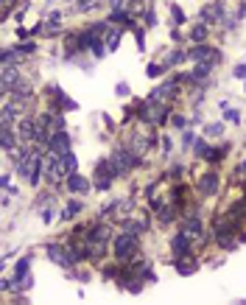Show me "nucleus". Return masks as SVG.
Masks as SVG:
<instances>
[{
    "mask_svg": "<svg viewBox=\"0 0 246 305\" xmlns=\"http://www.w3.org/2000/svg\"><path fill=\"white\" fill-rule=\"evenodd\" d=\"M182 174H185V165H182V162H174V165L168 168V177H171V179H179Z\"/></svg>",
    "mask_w": 246,
    "mask_h": 305,
    "instance_id": "nucleus-35",
    "label": "nucleus"
},
{
    "mask_svg": "<svg viewBox=\"0 0 246 305\" xmlns=\"http://www.w3.org/2000/svg\"><path fill=\"white\" fill-rule=\"evenodd\" d=\"M106 6H109V9H126L129 3H126V0H106Z\"/></svg>",
    "mask_w": 246,
    "mask_h": 305,
    "instance_id": "nucleus-43",
    "label": "nucleus"
},
{
    "mask_svg": "<svg viewBox=\"0 0 246 305\" xmlns=\"http://www.w3.org/2000/svg\"><path fill=\"white\" fill-rule=\"evenodd\" d=\"M39 215H42V221H45V224H51V221H53V215H56L53 204H48V207H42V210H39Z\"/></svg>",
    "mask_w": 246,
    "mask_h": 305,
    "instance_id": "nucleus-36",
    "label": "nucleus"
},
{
    "mask_svg": "<svg viewBox=\"0 0 246 305\" xmlns=\"http://www.w3.org/2000/svg\"><path fill=\"white\" fill-rule=\"evenodd\" d=\"M31 263H34L31 252H28V255H22V258L14 263V280H17V277H25V274H31Z\"/></svg>",
    "mask_w": 246,
    "mask_h": 305,
    "instance_id": "nucleus-22",
    "label": "nucleus"
},
{
    "mask_svg": "<svg viewBox=\"0 0 246 305\" xmlns=\"http://www.w3.org/2000/svg\"><path fill=\"white\" fill-rule=\"evenodd\" d=\"M34 288V277L31 274H25V277H17L14 280V291H31Z\"/></svg>",
    "mask_w": 246,
    "mask_h": 305,
    "instance_id": "nucleus-31",
    "label": "nucleus"
},
{
    "mask_svg": "<svg viewBox=\"0 0 246 305\" xmlns=\"http://www.w3.org/2000/svg\"><path fill=\"white\" fill-rule=\"evenodd\" d=\"M84 207H87V204H84V199H81V196H73V199H67L65 207L59 210V218H62V221H73L76 215L84 213Z\"/></svg>",
    "mask_w": 246,
    "mask_h": 305,
    "instance_id": "nucleus-12",
    "label": "nucleus"
},
{
    "mask_svg": "<svg viewBox=\"0 0 246 305\" xmlns=\"http://www.w3.org/2000/svg\"><path fill=\"white\" fill-rule=\"evenodd\" d=\"M115 92H118L121 98H126V95H132V87H129L126 81H118V84H115Z\"/></svg>",
    "mask_w": 246,
    "mask_h": 305,
    "instance_id": "nucleus-37",
    "label": "nucleus"
},
{
    "mask_svg": "<svg viewBox=\"0 0 246 305\" xmlns=\"http://www.w3.org/2000/svg\"><path fill=\"white\" fill-rule=\"evenodd\" d=\"M140 20H143L145 28H157V23H159V20H157V12L151 9V6H145L143 12H140Z\"/></svg>",
    "mask_w": 246,
    "mask_h": 305,
    "instance_id": "nucleus-28",
    "label": "nucleus"
},
{
    "mask_svg": "<svg viewBox=\"0 0 246 305\" xmlns=\"http://www.w3.org/2000/svg\"><path fill=\"white\" fill-rule=\"evenodd\" d=\"M182 62H188V51H182V48H174L171 54H168L165 59H162V65H165V70H174L179 68Z\"/></svg>",
    "mask_w": 246,
    "mask_h": 305,
    "instance_id": "nucleus-19",
    "label": "nucleus"
},
{
    "mask_svg": "<svg viewBox=\"0 0 246 305\" xmlns=\"http://www.w3.org/2000/svg\"><path fill=\"white\" fill-rule=\"evenodd\" d=\"M235 17H238V20H246V3H241V6L235 9Z\"/></svg>",
    "mask_w": 246,
    "mask_h": 305,
    "instance_id": "nucleus-45",
    "label": "nucleus"
},
{
    "mask_svg": "<svg viewBox=\"0 0 246 305\" xmlns=\"http://www.w3.org/2000/svg\"><path fill=\"white\" fill-rule=\"evenodd\" d=\"M95 185H92V179H87L84 174H70V177H65V191L70 193V196H87L89 191H92Z\"/></svg>",
    "mask_w": 246,
    "mask_h": 305,
    "instance_id": "nucleus-9",
    "label": "nucleus"
},
{
    "mask_svg": "<svg viewBox=\"0 0 246 305\" xmlns=\"http://www.w3.org/2000/svg\"><path fill=\"white\" fill-rule=\"evenodd\" d=\"M212 65L210 62H196L193 65V70H190V76H193V81L196 84H207V81H212Z\"/></svg>",
    "mask_w": 246,
    "mask_h": 305,
    "instance_id": "nucleus-15",
    "label": "nucleus"
},
{
    "mask_svg": "<svg viewBox=\"0 0 246 305\" xmlns=\"http://www.w3.org/2000/svg\"><path fill=\"white\" fill-rule=\"evenodd\" d=\"M59 165H62V171H65V177H70V174H76L78 171V160L73 151H65V154H59Z\"/></svg>",
    "mask_w": 246,
    "mask_h": 305,
    "instance_id": "nucleus-20",
    "label": "nucleus"
},
{
    "mask_svg": "<svg viewBox=\"0 0 246 305\" xmlns=\"http://www.w3.org/2000/svg\"><path fill=\"white\" fill-rule=\"evenodd\" d=\"M14 48L20 51L22 59H28V56H34V54H36V42H34V39H22V42H17Z\"/></svg>",
    "mask_w": 246,
    "mask_h": 305,
    "instance_id": "nucleus-27",
    "label": "nucleus"
},
{
    "mask_svg": "<svg viewBox=\"0 0 246 305\" xmlns=\"http://www.w3.org/2000/svg\"><path fill=\"white\" fill-rule=\"evenodd\" d=\"M168 121H171V126H174L176 132H185V129L190 126V118H188V115H182V112H171Z\"/></svg>",
    "mask_w": 246,
    "mask_h": 305,
    "instance_id": "nucleus-26",
    "label": "nucleus"
},
{
    "mask_svg": "<svg viewBox=\"0 0 246 305\" xmlns=\"http://www.w3.org/2000/svg\"><path fill=\"white\" fill-rule=\"evenodd\" d=\"M14 36H17V42H22V39H28V36H31V28H22V25H17V28H14Z\"/></svg>",
    "mask_w": 246,
    "mask_h": 305,
    "instance_id": "nucleus-38",
    "label": "nucleus"
},
{
    "mask_svg": "<svg viewBox=\"0 0 246 305\" xmlns=\"http://www.w3.org/2000/svg\"><path fill=\"white\" fill-rule=\"evenodd\" d=\"M224 132H227V121H212V124H204V137H210V140L224 137Z\"/></svg>",
    "mask_w": 246,
    "mask_h": 305,
    "instance_id": "nucleus-23",
    "label": "nucleus"
},
{
    "mask_svg": "<svg viewBox=\"0 0 246 305\" xmlns=\"http://www.w3.org/2000/svg\"><path fill=\"white\" fill-rule=\"evenodd\" d=\"M196 140H199V137L193 135V132H190V126H188V129L182 132V148H185V151H193V146H196Z\"/></svg>",
    "mask_w": 246,
    "mask_h": 305,
    "instance_id": "nucleus-32",
    "label": "nucleus"
},
{
    "mask_svg": "<svg viewBox=\"0 0 246 305\" xmlns=\"http://www.w3.org/2000/svg\"><path fill=\"white\" fill-rule=\"evenodd\" d=\"M179 87H182V84H179V81L171 76V79H165L159 87H154V90L148 92V98H151V101H165V104H171V101L179 95Z\"/></svg>",
    "mask_w": 246,
    "mask_h": 305,
    "instance_id": "nucleus-8",
    "label": "nucleus"
},
{
    "mask_svg": "<svg viewBox=\"0 0 246 305\" xmlns=\"http://www.w3.org/2000/svg\"><path fill=\"white\" fill-rule=\"evenodd\" d=\"M171 252H174V258H185V255H193L196 252V238L185 233V230H176L174 235H171Z\"/></svg>",
    "mask_w": 246,
    "mask_h": 305,
    "instance_id": "nucleus-6",
    "label": "nucleus"
},
{
    "mask_svg": "<svg viewBox=\"0 0 246 305\" xmlns=\"http://www.w3.org/2000/svg\"><path fill=\"white\" fill-rule=\"evenodd\" d=\"M9 185H11V171H3V174H0V188L6 191Z\"/></svg>",
    "mask_w": 246,
    "mask_h": 305,
    "instance_id": "nucleus-42",
    "label": "nucleus"
},
{
    "mask_svg": "<svg viewBox=\"0 0 246 305\" xmlns=\"http://www.w3.org/2000/svg\"><path fill=\"white\" fill-rule=\"evenodd\" d=\"M174 269H176V274H182V277L196 274V271H199V258H196V252H193V255H185V258H174Z\"/></svg>",
    "mask_w": 246,
    "mask_h": 305,
    "instance_id": "nucleus-13",
    "label": "nucleus"
},
{
    "mask_svg": "<svg viewBox=\"0 0 246 305\" xmlns=\"http://www.w3.org/2000/svg\"><path fill=\"white\" fill-rule=\"evenodd\" d=\"M171 39H174V42H182V31H179V25H176V28H171Z\"/></svg>",
    "mask_w": 246,
    "mask_h": 305,
    "instance_id": "nucleus-46",
    "label": "nucleus"
},
{
    "mask_svg": "<svg viewBox=\"0 0 246 305\" xmlns=\"http://www.w3.org/2000/svg\"><path fill=\"white\" fill-rule=\"evenodd\" d=\"M36 129H39L36 115H22L20 121H17V135H20V143H28V146H31Z\"/></svg>",
    "mask_w": 246,
    "mask_h": 305,
    "instance_id": "nucleus-10",
    "label": "nucleus"
},
{
    "mask_svg": "<svg viewBox=\"0 0 246 305\" xmlns=\"http://www.w3.org/2000/svg\"><path fill=\"white\" fill-rule=\"evenodd\" d=\"M157 188H159L157 182H148V185L143 188V196H145V199H151V196H157Z\"/></svg>",
    "mask_w": 246,
    "mask_h": 305,
    "instance_id": "nucleus-40",
    "label": "nucleus"
},
{
    "mask_svg": "<svg viewBox=\"0 0 246 305\" xmlns=\"http://www.w3.org/2000/svg\"><path fill=\"white\" fill-rule=\"evenodd\" d=\"M11 288H14V280L3 277V280H0V291H11Z\"/></svg>",
    "mask_w": 246,
    "mask_h": 305,
    "instance_id": "nucleus-44",
    "label": "nucleus"
},
{
    "mask_svg": "<svg viewBox=\"0 0 246 305\" xmlns=\"http://www.w3.org/2000/svg\"><path fill=\"white\" fill-rule=\"evenodd\" d=\"M123 34H126L123 25H109V31H106V36H104V42H106V48H109V54H115V51L121 48Z\"/></svg>",
    "mask_w": 246,
    "mask_h": 305,
    "instance_id": "nucleus-17",
    "label": "nucleus"
},
{
    "mask_svg": "<svg viewBox=\"0 0 246 305\" xmlns=\"http://www.w3.org/2000/svg\"><path fill=\"white\" fill-rule=\"evenodd\" d=\"M244 95H246V87H244Z\"/></svg>",
    "mask_w": 246,
    "mask_h": 305,
    "instance_id": "nucleus-49",
    "label": "nucleus"
},
{
    "mask_svg": "<svg viewBox=\"0 0 246 305\" xmlns=\"http://www.w3.org/2000/svg\"><path fill=\"white\" fill-rule=\"evenodd\" d=\"M190 39H193V42H207V39H210V25L196 20V25L190 28Z\"/></svg>",
    "mask_w": 246,
    "mask_h": 305,
    "instance_id": "nucleus-21",
    "label": "nucleus"
},
{
    "mask_svg": "<svg viewBox=\"0 0 246 305\" xmlns=\"http://www.w3.org/2000/svg\"><path fill=\"white\" fill-rule=\"evenodd\" d=\"M232 79H238V81H246V62H238L232 68Z\"/></svg>",
    "mask_w": 246,
    "mask_h": 305,
    "instance_id": "nucleus-34",
    "label": "nucleus"
},
{
    "mask_svg": "<svg viewBox=\"0 0 246 305\" xmlns=\"http://www.w3.org/2000/svg\"><path fill=\"white\" fill-rule=\"evenodd\" d=\"M121 224V230L123 233H132V235H145L148 233V218H132V215H126V218H121L118 221Z\"/></svg>",
    "mask_w": 246,
    "mask_h": 305,
    "instance_id": "nucleus-14",
    "label": "nucleus"
},
{
    "mask_svg": "<svg viewBox=\"0 0 246 305\" xmlns=\"http://www.w3.org/2000/svg\"><path fill=\"white\" fill-rule=\"evenodd\" d=\"M134 3H140V0H134Z\"/></svg>",
    "mask_w": 246,
    "mask_h": 305,
    "instance_id": "nucleus-50",
    "label": "nucleus"
},
{
    "mask_svg": "<svg viewBox=\"0 0 246 305\" xmlns=\"http://www.w3.org/2000/svg\"><path fill=\"white\" fill-rule=\"evenodd\" d=\"M115 179H121V171H118V165H115V160L101 157L98 162H95V168H92V185H95V191L106 193Z\"/></svg>",
    "mask_w": 246,
    "mask_h": 305,
    "instance_id": "nucleus-2",
    "label": "nucleus"
},
{
    "mask_svg": "<svg viewBox=\"0 0 246 305\" xmlns=\"http://www.w3.org/2000/svg\"><path fill=\"white\" fill-rule=\"evenodd\" d=\"M188 59L190 62H210L212 68H218L224 62V54L218 48L207 45V42H193V45L188 48Z\"/></svg>",
    "mask_w": 246,
    "mask_h": 305,
    "instance_id": "nucleus-4",
    "label": "nucleus"
},
{
    "mask_svg": "<svg viewBox=\"0 0 246 305\" xmlns=\"http://www.w3.org/2000/svg\"><path fill=\"white\" fill-rule=\"evenodd\" d=\"M45 255H48V260H53L56 266H62L65 271H70V269H76V266H78L76 258H73V252H70V244H67V241L45 244Z\"/></svg>",
    "mask_w": 246,
    "mask_h": 305,
    "instance_id": "nucleus-3",
    "label": "nucleus"
},
{
    "mask_svg": "<svg viewBox=\"0 0 246 305\" xmlns=\"http://www.w3.org/2000/svg\"><path fill=\"white\" fill-rule=\"evenodd\" d=\"M132 34H134V42H137V51L143 54L145 51V25H134Z\"/></svg>",
    "mask_w": 246,
    "mask_h": 305,
    "instance_id": "nucleus-30",
    "label": "nucleus"
},
{
    "mask_svg": "<svg viewBox=\"0 0 246 305\" xmlns=\"http://www.w3.org/2000/svg\"><path fill=\"white\" fill-rule=\"evenodd\" d=\"M179 213H182V210H179V207H176L174 202H165V204H162V207H159V210H157L154 215H157V221H159V224L165 227V224H174Z\"/></svg>",
    "mask_w": 246,
    "mask_h": 305,
    "instance_id": "nucleus-16",
    "label": "nucleus"
},
{
    "mask_svg": "<svg viewBox=\"0 0 246 305\" xmlns=\"http://www.w3.org/2000/svg\"><path fill=\"white\" fill-rule=\"evenodd\" d=\"M196 191H199V196H204V199L218 196V193H221V174H218V168H210V171H204V174H199Z\"/></svg>",
    "mask_w": 246,
    "mask_h": 305,
    "instance_id": "nucleus-5",
    "label": "nucleus"
},
{
    "mask_svg": "<svg viewBox=\"0 0 246 305\" xmlns=\"http://www.w3.org/2000/svg\"><path fill=\"white\" fill-rule=\"evenodd\" d=\"M165 73L168 70H165L162 62H148V65H145V76H148V79H162Z\"/></svg>",
    "mask_w": 246,
    "mask_h": 305,
    "instance_id": "nucleus-25",
    "label": "nucleus"
},
{
    "mask_svg": "<svg viewBox=\"0 0 246 305\" xmlns=\"http://www.w3.org/2000/svg\"><path fill=\"white\" fill-rule=\"evenodd\" d=\"M229 148H232L229 143H224V146H212V148H210V154H207V160H204V162H207L210 168H218V165L224 162V157L229 154Z\"/></svg>",
    "mask_w": 246,
    "mask_h": 305,
    "instance_id": "nucleus-18",
    "label": "nucleus"
},
{
    "mask_svg": "<svg viewBox=\"0 0 246 305\" xmlns=\"http://www.w3.org/2000/svg\"><path fill=\"white\" fill-rule=\"evenodd\" d=\"M235 171H238V174H244V177H246V160H241V162H238V168H235Z\"/></svg>",
    "mask_w": 246,
    "mask_h": 305,
    "instance_id": "nucleus-47",
    "label": "nucleus"
},
{
    "mask_svg": "<svg viewBox=\"0 0 246 305\" xmlns=\"http://www.w3.org/2000/svg\"><path fill=\"white\" fill-rule=\"evenodd\" d=\"M201 124H204V115H201V109H196L190 115V126H201Z\"/></svg>",
    "mask_w": 246,
    "mask_h": 305,
    "instance_id": "nucleus-41",
    "label": "nucleus"
},
{
    "mask_svg": "<svg viewBox=\"0 0 246 305\" xmlns=\"http://www.w3.org/2000/svg\"><path fill=\"white\" fill-rule=\"evenodd\" d=\"M207 140H210V137H199V140H196V146H193V154H196V157L201 160V162H204V160H207V154H210V143H207Z\"/></svg>",
    "mask_w": 246,
    "mask_h": 305,
    "instance_id": "nucleus-24",
    "label": "nucleus"
},
{
    "mask_svg": "<svg viewBox=\"0 0 246 305\" xmlns=\"http://www.w3.org/2000/svg\"><path fill=\"white\" fill-rule=\"evenodd\" d=\"M224 121L232 124V126H238V124H241V112H238L235 107H227V109H224Z\"/></svg>",
    "mask_w": 246,
    "mask_h": 305,
    "instance_id": "nucleus-33",
    "label": "nucleus"
},
{
    "mask_svg": "<svg viewBox=\"0 0 246 305\" xmlns=\"http://www.w3.org/2000/svg\"><path fill=\"white\" fill-rule=\"evenodd\" d=\"M159 146H162V154H171V151H174V140H171V137H162V140H159Z\"/></svg>",
    "mask_w": 246,
    "mask_h": 305,
    "instance_id": "nucleus-39",
    "label": "nucleus"
},
{
    "mask_svg": "<svg viewBox=\"0 0 246 305\" xmlns=\"http://www.w3.org/2000/svg\"><path fill=\"white\" fill-rule=\"evenodd\" d=\"M6 193H11V196H17V193H20V188H17V185H9V188H6Z\"/></svg>",
    "mask_w": 246,
    "mask_h": 305,
    "instance_id": "nucleus-48",
    "label": "nucleus"
},
{
    "mask_svg": "<svg viewBox=\"0 0 246 305\" xmlns=\"http://www.w3.org/2000/svg\"><path fill=\"white\" fill-rule=\"evenodd\" d=\"M227 17H229V14H227V6L218 3V0H212V3H207V6L199 9V20L207 23V25H221Z\"/></svg>",
    "mask_w": 246,
    "mask_h": 305,
    "instance_id": "nucleus-7",
    "label": "nucleus"
},
{
    "mask_svg": "<svg viewBox=\"0 0 246 305\" xmlns=\"http://www.w3.org/2000/svg\"><path fill=\"white\" fill-rule=\"evenodd\" d=\"M140 235H132V233H118V235L112 238V255L115 260H121V263H132L134 258H140Z\"/></svg>",
    "mask_w": 246,
    "mask_h": 305,
    "instance_id": "nucleus-1",
    "label": "nucleus"
},
{
    "mask_svg": "<svg viewBox=\"0 0 246 305\" xmlns=\"http://www.w3.org/2000/svg\"><path fill=\"white\" fill-rule=\"evenodd\" d=\"M171 20H174V25H185V23H188V14L182 12V6L171 3Z\"/></svg>",
    "mask_w": 246,
    "mask_h": 305,
    "instance_id": "nucleus-29",
    "label": "nucleus"
},
{
    "mask_svg": "<svg viewBox=\"0 0 246 305\" xmlns=\"http://www.w3.org/2000/svg\"><path fill=\"white\" fill-rule=\"evenodd\" d=\"M48 151H53V154L73 151V137H70V132H67V129L53 132V135H51V143H48Z\"/></svg>",
    "mask_w": 246,
    "mask_h": 305,
    "instance_id": "nucleus-11",
    "label": "nucleus"
}]
</instances>
